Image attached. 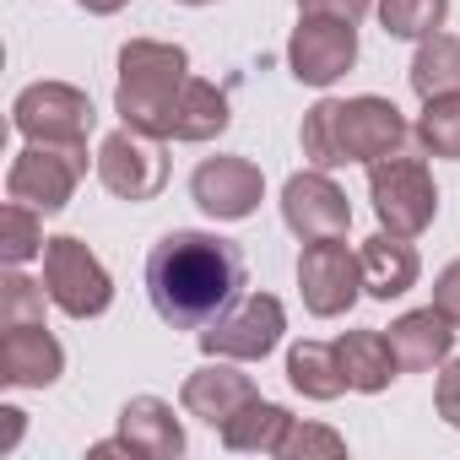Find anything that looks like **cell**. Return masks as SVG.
<instances>
[{
  "label": "cell",
  "instance_id": "d6a6232c",
  "mask_svg": "<svg viewBox=\"0 0 460 460\" xmlns=\"http://www.w3.org/2000/svg\"><path fill=\"white\" fill-rule=\"evenodd\" d=\"M0 411H6V433H0V455H12V449L22 444V428H28V417H22L17 406H0Z\"/></svg>",
  "mask_w": 460,
  "mask_h": 460
},
{
  "label": "cell",
  "instance_id": "484cf974",
  "mask_svg": "<svg viewBox=\"0 0 460 460\" xmlns=\"http://www.w3.org/2000/svg\"><path fill=\"white\" fill-rule=\"evenodd\" d=\"M374 12H379V28H385L390 39H411V44H422L428 33L444 28L449 0H379Z\"/></svg>",
  "mask_w": 460,
  "mask_h": 460
},
{
  "label": "cell",
  "instance_id": "9c48e42d",
  "mask_svg": "<svg viewBox=\"0 0 460 460\" xmlns=\"http://www.w3.org/2000/svg\"><path fill=\"white\" fill-rule=\"evenodd\" d=\"M298 293L314 320H341L363 298V261L341 239H314L298 255Z\"/></svg>",
  "mask_w": 460,
  "mask_h": 460
},
{
  "label": "cell",
  "instance_id": "2e32d148",
  "mask_svg": "<svg viewBox=\"0 0 460 460\" xmlns=\"http://www.w3.org/2000/svg\"><path fill=\"white\" fill-rule=\"evenodd\" d=\"M455 331L433 304L428 309H406L395 325H390V347L401 358V374H438L449 358H455Z\"/></svg>",
  "mask_w": 460,
  "mask_h": 460
},
{
  "label": "cell",
  "instance_id": "9a60e30c",
  "mask_svg": "<svg viewBox=\"0 0 460 460\" xmlns=\"http://www.w3.org/2000/svg\"><path fill=\"white\" fill-rule=\"evenodd\" d=\"M66 374V347L49 325H12L0 336V385L6 390H49Z\"/></svg>",
  "mask_w": 460,
  "mask_h": 460
},
{
  "label": "cell",
  "instance_id": "d6986e66",
  "mask_svg": "<svg viewBox=\"0 0 460 460\" xmlns=\"http://www.w3.org/2000/svg\"><path fill=\"white\" fill-rule=\"evenodd\" d=\"M336 358H341L347 390H358V395H379V390H390L401 379V358H395L385 331H341Z\"/></svg>",
  "mask_w": 460,
  "mask_h": 460
},
{
  "label": "cell",
  "instance_id": "4dcf8cb0",
  "mask_svg": "<svg viewBox=\"0 0 460 460\" xmlns=\"http://www.w3.org/2000/svg\"><path fill=\"white\" fill-rule=\"evenodd\" d=\"M379 0H298V17H341V22H363Z\"/></svg>",
  "mask_w": 460,
  "mask_h": 460
},
{
  "label": "cell",
  "instance_id": "7402d4cb",
  "mask_svg": "<svg viewBox=\"0 0 460 460\" xmlns=\"http://www.w3.org/2000/svg\"><path fill=\"white\" fill-rule=\"evenodd\" d=\"M288 385H293L304 401H336V395L347 390L336 341H293V347H288Z\"/></svg>",
  "mask_w": 460,
  "mask_h": 460
},
{
  "label": "cell",
  "instance_id": "d4e9b609",
  "mask_svg": "<svg viewBox=\"0 0 460 460\" xmlns=\"http://www.w3.org/2000/svg\"><path fill=\"white\" fill-rule=\"evenodd\" d=\"M44 211L22 206V200H6L0 206V261L6 266H28L44 255Z\"/></svg>",
  "mask_w": 460,
  "mask_h": 460
},
{
  "label": "cell",
  "instance_id": "836d02e7",
  "mask_svg": "<svg viewBox=\"0 0 460 460\" xmlns=\"http://www.w3.org/2000/svg\"><path fill=\"white\" fill-rule=\"evenodd\" d=\"M82 12H93V17H114V12H125L130 0H76Z\"/></svg>",
  "mask_w": 460,
  "mask_h": 460
},
{
  "label": "cell",
  "instance_id": "52a82bcc",
  "mask_svg": "<svg viewBox=\"0 0 460 460\" xmlns=\"http://www.w3.org/2000/svg\"><path fill=\"white\" fill-rule=\"evenodd\" d=\"M44 288H49V304L71 320H98L109 314L114 304V277L109 266L71 234L49 239L44 244Z\"/></svg>",
  "mask_w": 460,
  "mask_h": 460
},
{
  "label": "cell",
  "instance_id": "7a4b0ae2",
  "mask_svg": "<svg viewBox=\"0 0 460 460\" xmlns=\"http://www.w3.org/2000/svg\"><path fill=\"white\" fill-rule=\"evenodd\" d=\"M184 82H190V55H184L179 44H163V39H130V44L119 49L114 114H119L130 130L168 141Z\"/></svg>",
  "mask_w": 460,
  "mask_h": 460
},
{
  "label": "cell",
  "instance_id": "7c38bea8",
  "mask_svg": "<svg viewBox=\"0 0 460 460\" xmlns=\"http://www.w3.org/2000/svg\"><path fill=\"white\" fill-rule=\"evenodd\" d=\"M336 136H341V163H379V157H395L406 152L411 141V125L406 114L379 98V93H363V98H341L336 109Z\"/></svg>",
  "mask_w": 460,
  "mask_h": 460
},
{
  "label": "cell",
  "instance_id": "6da1fadb",
  "mask_svg": "<svg viewBox=\"0 0 460 460\" xmlns=\"http://www.w3.org/2000/svg\"><path fill=\"white\" fill-rule=\"evenodd\" d=\"M244 288V250L222 234L200 227H173L146 255V298L163 325L200 331L217 320Z\"/></svg>",
  "mask_w": 460,
  "mask_h": 460
},
{
  "label": "cell",
  "instance_id": "44dd1931",
  "mask_svg": "<svg viewBox=\"0 0 460 460\" xmlns=\"http://www.w3.org/2000/svg\"><path fill=\"white\" fill-rule=\"evenodd\" d=\"M227 125H234V103H227V93L217 82L190 76L184 93H179V109H173L168 141H217Z\"/></svg>",
  "mask_w": 460,
  "mask_h": 460
},
{
  "label": "cell",
  "instance_id": "8992f818",
  "mask_svg": "<svg viewBox=\"0 0 460 460\" xmlns=\"http://www.w3.org/2000/svg\"><path fill=\"white\" fill-rule=\"evenodd\" d=\"M12 125L22 141H55V146H87L98 130V109L71 82H33L12 98Z\"/></svg>",
  "mask_w": 460,
  "mask_h": 460
},
{
  "label": "cell",
  "instance_id": "83f0119b",
  "mask_svg": "<svg viewBox=\"0 0 460 460\" xmlns=\"http://www.w3.org/2000/svg\"><path fill=\"white\" fill-rule=\"evenodd\" d=\"M44 309H49V288L22 277V266H6L0 277V325H44Z\"/></svg>",
  "mask_w": 460,
  "mask_h": 460
},
{
  "label": "cell",
  "instance_id": "603a6c76",
  "mask_svg": "<svg viewBox=\"0 0 460 460\" xmlns=\"http://www.w3.org/2000/svg\"><path fill=\"white\" fill-rule=\"evenodd\" d=\"M411 93L428 103V98H449L460 93V39L455 33H428L411 55Z\"/></svg>",
  "mask_w": 460,
  "mask_h": 460
},
{
  "label": "cell",
  "instance_id": "1f68e13d",
  "mask_svg": "<svg viewBox=\"0 0 460 460\" xmlns=\"http://www.w3.org/2000/svg\"><path fill=\"white\" fill-rule=\"evenodd\" d=\"M433 309H438L449 325H460V261H449V266L433 277Z\"/></svg>",
  "mask_w": 460,
  "mask_h": 460
},
{
  "label": "cell",
  "instance_id": "3957f363",
  "mask_svg": "<svg viewBox=\"0 0 460 460\" xmlns=\"http://www.w3.org/2000/svg\"><path fill=\"white\" fill-rule=\"evenodd\" d=\"M368 200H374L379 227H390L401 239H422L438 217V184H433L428 163L406 157V152L368 163Z\"/></svg>",
  "mask_w": 460,
  "mask_h": 460
},
{
  "label": "cell",
  "instance_id": "f546056e",
  "mask_svg": "<svg viewBox=\"0 0 460 460\" xmlns=\"http://www.w3.org/2000/svg\"><path fill=\"white\" fill-rule=\"evenodd\" d=\"M433 411L460 433V352L438 368V385H433Z\"/></svg>",
  "mask_w": 460,
  "mask_h": 460
},
{
  "label": "cell",
  "instance_id": "ba28073f",
  "mask_svg": "<svg viewBox=\"0 0 460 460\" xmlns=\"http://www.w3.org/2000/svg\"><path fill=\"white\" fill-rule=\"evenodd\" d=\"M93 168H98V184H103L114 200H130V206L157 200L163 184H168L163 141H157V136H141V130H130V125L114 130V136H103Z\"/></svg>",
  "mask_w": 460,
  "mask_h": 460
},
{
  "label": "cell",
  "instance_id": "277c9868",
  "mask_svg": "<svg viewBox=\"0 0 460 460\" xmlns=\"http://www.w3.org/2000/svg\"><path fill=\"white\" fill-rule=\"evenodd\" d=\"M282 331H288V309L277 293H244L234 298L217 320H206L195 336H200V352L206 358H234V363H261L282 347Z\"/></svg>",
  "mask_w": 460,
  "mask_h": 460
},
{
  "label": "cell",
  "instance_id": "5b68a950",
  "mask_svg": "<svg viewBox=\"0 0 460 460\" xmlns=\"http://www.w3.org/2000/svg\"><path fill=\"white\" fill-rule=\"evenodd\" d=\"M87 179V146H55V141H28L12 168H6V200H22L44 217L66 211L76 184Z\"/></svg>",
  "mask_w": 460,
  "mask_h": 460
},
{
  "label": "cell",
  "instance_id": "ffe728a7",
  "mask_svg": "<svg viewBox=\"0 0 460 460\" xmlns=\"http://www.w3.org/2000/svg\"><path fill=\"white\" fill-rule=\"evenodd\" d=\"M288 428H293V411L255 395L239 417H227L217 433H222V449H234V455H282Z\"/></svg>",
  "mask_w": 460,
  "mask_h": 460
},
{
  "label": "cell",
  "instance_id": "5bb4252c",
  "mask_svg": "<svg viewBox=\"0 0 460 460\" xmlns=\"http://www.w3.org/2000/svg\"><path fill=\"white\" fill-rule=\"evenodd\" d=\"M255 395H261L255 379H250L234 358H206V363L179 385L184 417H195V422H206V428H222L227 417H239Z\"/></svg>",
  "mask_w": 460,
  "mask_h": 460
},
{
  "label": "cell",
  "instance_id": "e0dca14e",
  "mask_svg": "<svg viewBox=\"0 0 460 460\" xmlns=\"http://www.w3.org/2000/svg\"><path fill=\"white\" fill-rule=\"evenodd\" d=\"M119 433L136 449V460H179L190 449L184 422L173 417V406L163 395H130L119 406Z\"/></svg>",
  "mask_w": 460,
  "mask_h": 460
},
{
  "label": "cell",
  "instance_id": "cb8c5ba5",
  "mask_svg": "<svg viewBox=\"0 0 460 460\" xmlns=\"http://www.w3.org/2000/svg\"><path fill=\"white\" fill-rule=\"evenodd\" d=\"M411 141L422 146V157H444V163H460V93L449 98H428L417 125H411Z\"/></svg>",
  "mask_w": 460,
  "mask_h": 460
},
{
  "label": "cell",
  "instance_id": "e575fe53",
  "mask_svg": "<svg viewBox=\"0 0 460 460\" xmlns=\"http://www.w3.org/2000/svg\"><path fill=\"white\" fill-rule=\"evenodd\" d=\"M173 6H217V0H173Z\"/></svg>",
  "mask_w": 460,
  "mask_h": 460
},
{
  "label": "cell",
  "instance_id": "30bf717a",
  "mask_svg": "<svg viewBox=\"0 0 460 460\" xmlns=\"http://www.w3.org/2000/svg\"><path fill=\"white\" fill-rule=\"evenodd\" d=\"M282 222H288V234L304 239V244H314V239H347L352 206H347V190L331 179V168H298L282 184Z\"/></svg>",
  "mask_w": 460,
  "mask_h": 460
},
{
  "label": "cell",
  "instance_id": "4316f807",
  "mask_svg": "<svg viewBox=\"0 0 460 460\" xmlns=\"http://www.w3.org/2000/svg\"><path fill=\"white\" fill-rule=\"evenodd\" d=\"M336 109H341V98H320L298 125V146H304L309 168H347L341 163V136H336Z\"/></svg>",
  "mask_w": 460,
  "mask_h": 460
},
{
  "label": "cell",
  "instance_id": "f1b7e54d",
  "mask_svg": "<svg viewBox=\"0 0 460 460\" xmlns=\"http://www.w3.org/2000/svg\"><path fill=\"white\" fill-rule=\"evenodd\" d=\"M309 455H347V438L325 422H304L293 417L288 438H282V460H309Z\"/></svg>",
  "mask_w": 460,
  "mask_h": 460
},
{
  "label": "cell",
  "instance_id": "ac0fdd59",
  "mask_svg": "<svg viewBox=\"0 0 460 460\" xmlns=\"http://www.w3.org/2000/svg\"><path fill=\"white\" fill-rule=\"evenodd\" d=\"M358 261H363V293H368V298H379V304L406 298V293L417 288V277H422V261H417L411 239L390 234V227H379L374 239H363Z\"/></svg>",
  "mask_w": 460,
  "mask_h": 460
},
{
  "label": "cell",
  "instance_id": "4fadbf2b",
  "mask_svg": "<svg viewBox=\"0 0 460 460\" xmlns=\"http://www.w3.org/2000/svg\"><path fill=\"white\" fill-rule=\"evenodd\" d=\"M190 200L211 222H244L266 200V173L250 157H206L190 173Z\"/></svg>",
  "mask_w": 460,
  "mask_h": 460
},
{
  "label": "cell",
  "instance_id": "8fae6325",
  "mask_svg": "<svg viewBox=\"0 0 460 460\" xmlns=\"http://www.w3.org/2000/svg\"><path fill=\"white\" fill-rule=\"evenodd\" d=\"M358 66V22L341 17H298L288 39V71L304 87H336Z\"/></svg>",
  "mask_w": 460,
  "mask_h": 460
}]
</instances>
